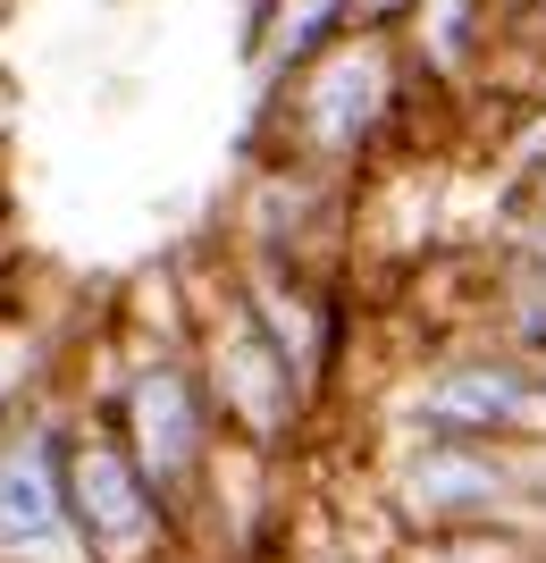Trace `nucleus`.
<instances>
[{
  "label": "nucleus",
  "instance_id": "obj_8",
  "mask_svg": "<svg viewBox=\"0 0 546 563\" xmlns=\"http://www.w3.org/2000/svg\"><path fill=\"white\" fill-rule=\"evenodd\" d=\"M354 0H261V18H253V68L269 85H286L294 68H311L328 43L354 34Z\"/></svg>",
  "mask_w": 546,
  "mask_h": 563
},
{
  "label": "nucleus",
  "instance_id": "obj_1",
  "mask_svg": "<svg viewBox=\"0 0 546 563\" xmlns=\"http://www.w3.org/2000/svg\"><path fill=\"white\" fill-rule=\"evenodd\" d=\"M286 93V135L303 168H354L379 152L387 118L404 110V34L354 25L345 43H328L311 68L278 85Z\"/></svg>",
  "mask_w": 546,
  "mask_h": 563
},
{
  "label": "nucleus",
  "instance_id": "obj_10",
  "mask_svg": "<svg viewBox=\"0 0 546 563\" xmlns=\"http://www.w3.org/2000/svg\"><path fill=\"white\" fill-rule=\"evenodd\" d=\"M522 219H538V228H546V168H538V177H522Z\"/></svg>",
  "mask_w": 546,
  "mask_h": 563
},
{
  "label": "nucleus",
  "instance_id": "obj_11",
  "mask_svg": "<svg viewBox=\"0 0 546 563\" xmlns=\"http://www.w3.org/2000/svg\"><path fill=\"white\" fill-rule=\"evenodd\" d=\"M0 412H9V371H0Z\"/></svg>",
  "mask_w": 546,
  "mask_h": 563
},
{
  "label": "nucleus",
  "instance_id": "obj_3",
  "mask_svg": "<svg viewBox=\"0 0 546 563\" xmlns=\"http://www.w3.org/2000/svg\"><path fill=\"white\" fill-rule=\"evenodd\" d=\"M168 505L152 479H143L135 446L110 429H68V521L93 563H152L168 547Z\"/></svg>",
  "mask_w": 546,
  "mask_h": 563
},
{
  "label": "nucleus",
  "instance_id": "obj_12",
  "mask_svg": "<svg viewBox=\"0 0 546 563\" xmlns=\"http://www.w3.org/2000/svg\"><path fill=\"white\" fill-rule=\"evenodd\" d=\"M0 18H9V0H0Z\"/></svg>",
  "mask_w": 546,
  "mask_h": 563
},
{
  "label": "nucleus",
  "instance_id": "obj_7",
  "mask_svg": "<svg viewBox=\"0 0 546 563\" xmlns=\"http://www.w3.org/2000/svg\"><path fill=\"white\" fill-rule=\"evenodd\" d=\"M68 521V429H9L0 438V555L51 547Z\"/></svg>",
  "mask_w": 546,
  "mask_h": 563
},
{
  "label": "nucleus",
  "instance_id": "obj_5",
  "mask_svg": "<svg viewBox=\"0 0 546 563\" xmlns=\"http://www.w3.org/2000/svg\"><path fill=\"white\" fill-rule=\"evenodd\" d=\"M119 438L135 446L143 479H152L168 505H186L202 463H211V446H219V404H211V387H202V371H193V362H168V353L143 362V371L126 378Z\"/></svg>",
  "mask_w": 546,
  "mask_h": 563
},
{
  "label": "nucleus",
  "instance_id": "obj_6",
  "mask_svg": "<svg viewBox=\"0 0 546 563\" xmlns=\"http://www.w3.org/2000/svg\"><path fill=\"white\" fill-rule=\"evenodd\" d=\"M211 371H202V387H211L219 404V421L244 429L253 446H278L286 429L303 421V396H311V378L286 362V345L261 329V311H253V295H227V311L211 320V353H202Z\"/></svg>",
  "mask_w": 546,
  "mask_h": 563
},
{
  "label": "nucleus",
  "instance_id": "obj_4",
  "mask_svg": "<svg viewBox=\"0 0 546 563\" xmlns=\"http://www.w3.org/2000/svg\"><path fill=\"white\" fill-rule=\"evenodd\" d=\"M395 505L428 539H479L513 505H530L522 446H479V438H412L395 471Z\"/></svg>",
  "mask_w": 546,
  "mask_h": 563
},
{
  "label": "nucleus",
  "instance_id": "obj_2",
  "mask_svg": "<svg viewBox=\"0 0 546 563\" xmlns=\"http://www.w3.org/2000/svg\"><path fill=\"white\" fill-rule=\"evenodd\" d=\"M412 438H479V446H538L546 438V362L522 345H471L428 362L404 404Z\"/></svg>",
  "mask_w": 546,
  "mask_h": 563
},
{
  "label": "nucleus",
  "instance_id": "obj_9",
  "mask_svg": "<svg viewBox=\"0 0 546 563\" xmlns=\"http://www.w3.org/2000/svg\"><path fill=\"white\" fill-rule=\"evenodd\" d=\"M522 479H530V505L546 514V438H538V446H522Z\"/></svg>",
  "mask_w": 546,
  "mask_h": 563
}]
</instances>
